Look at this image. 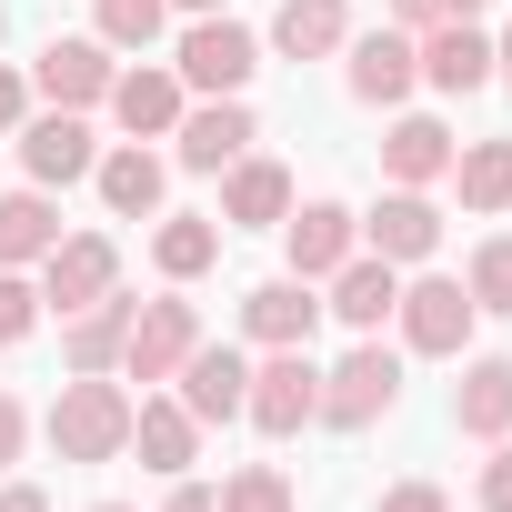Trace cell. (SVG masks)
Here are the masks:
<instances>
[{"instance_id":"6da1fadb","label":"cell","mask_w":512,"mask_h":512,"mask_svg":"<svg viewBox=\"0 0 512 512\" xmlns=\"http://www.w3.org/2000/svg\"><path fill=\"white\" fill-rule=\"evenodd\" d=\"M51 452H61V462H111V452H131V392H121L111 372H71L61 402H51Z\"/></svg>"},{"instance_id":"7a4b0ae2","label":"cell","mask_w":512,"mask_h":512,"mask_svg":"<svg viewBox=\"0 0 512 512\" xmlns=\"http://www.w3.org/2000/svg\"><path fill=\"white\" fill-rule=\"evenodd\" d=\"M241 422H262L272 442H292L302 422H322V362H312V342H292V352H262V362H251Z\"/></svg>"},{"instance_id":"3957f363","label":"cell","mask_w":512,"mask_h":512,"mask_svg":"<svg viewBox=\"0 0 512 512\" xmlns=\"http://www.w3.org/2000/svg\"><path fill=\"white\" fill-rule=\"evenodd\" d=\"M392 402H402V362L382 352V332H362V352H342V362L322 372V422H332V432H372Z\"/></svg>"},{"instance_id":"277c9868","label":"cell","mask_w":512,"mask_h":512,"mask_svg":"<svg viewBox=\"0 0 512 512\" xmlns=\"http://www.w3.org/2000/svg\"><path fill=\"white\" fill-rule=\"evenodd\" d=\"M181 91H201V101H231V91H251V71H262V41H251L231 11H211V21H191L181 31Z\"/></svg>"},{"instance_id":"5b68a950","label":"cell","mask_w":512,"mask_h":512,"mask_svg":"<svg viewBox=\"0 0 512 512\" xmlns=\"http://www.w3.org/2000/svg\"><path fill=\"white\" fill-rule=\"evenodd\" d=\"M101 292H121V241H111V231H61V241L41 251V302H51V312H81V302H101Z\"/></svg>"},{"instance_id":"8992f818","label":"cell","mask_w":512,"mask_h":512,"mask_svg":"<svg viewBox=\"0 0 512 512\" xmlns=\"http://www.w3.org/2000/svg\"><path fill=\"white\" fill-rule=\"evenodd\" d=\"M392 322H402V342L412 352H432V362H452L462 342H472V292L462 282H442V272H422V282H402V302H392Z\"/></svg>"},{"instance_id":"52a82bcc","label":"cell","mask_w":512,"mask_h":512,"mask_svg":"<svg viewBox=\"0 0 512 512\" xmlns=\"http://www.w3.org/2000/svg\"><path fill=\"white\" fill-rule=\"evenodd\" d=\"M111 41L91 31V41H41V61H31V91L51 101V111H101L111 101Z\"/></svg>"},{"instance_id":"ba28073f","label":"cell","mask_w":512,"mask_h":512,"mask_svg":"<svg viewBox=\"0 0 512 512\" xmlns=\"http://www.w3.org/2000/svg\"><path fill=\"white\" fill-rule=\"evenodd\" d=\"M282 251H292L302 282H332L352 251H362V211H342V201H292V211H282Z\"/></svg>"},{"instance_id":"9c48e42d","label":"cell","mask_w":512,"mask_h":512,"mask_svg":"<svg viewBox=\"0 0 512 512\" xmlns=\"http://www.w3.org/2000/svg\"><path fill=\"white\" fill-rule=\"evenodd\" d=\"M362 251H382V262L402 272V262H432L442 251V211H432V191H382L372 211H362Z\"/></svg>"},{"instance_id":"30bf717a","label":"cell","mask_w":512,"mask_h":512,"mask_svg":"<svg viewBox=\"0 0 512 512\" xmlns=\"http://www.w3.org/2000/svg\"><path fill=\"white\" fill-rule=\"evenodd\" d=\"M191 342H201V312H191L181 292H171V302H141V312H131V342H121V372H131V382H171Z\"/></svg>"},{"instance_id":"8fae6325","label":"cell","mask_w":512,"mask_h":512,"mask_svg":"<svg viewBox=\"0 0 512 512\" xmlns=\"http://www.w3.org/2000/svg\"><path fill=\"white\" fill-rule=\"evenodd\" d=\"M171 392H181V412H191V422H241L251 362H241L231 342H191V352H181V372H171Z\"/></svg>"},{"instance_id":"7c38bea8","label":"cell","mask_w":512,"mask_h":512,"mask_svg":"<svg viewBox=\"0 0 512 512\" xmlns=\"http://www.w3.org/2000/svg\"><path fill=\"white\" fill-rule=\"evenodd\" d=\"M352 51V101H372V111H392V101H412V81H422V51H412V31H352L342 41Z\"/></svg>"},{"instance_id":"4fadbf2b","label":"cell","mask_w":512,"mask_h":512,"mask_svg":"<svg viewBox=\"0 0 512 512\" xmlns=\"http://www.w3.org/2000/svg\"><path fill=\"white\" fill-rule=\"evenodd\" d=\"M412 51H422V81H432V91H452V101L492 81V31H482V21H462V11H452V21H432V31H412Z\"/></svg>"},{"instance_id":"5bb4252c","label":"cell","mask_w":512,"mask_h":512,"mask_svg":"<svg viewBox=\"0 0 512 512\" xmlns=\"http://www.w3.org/2000/svg\"><path fill=\"white\" fill-rule=\"evenodd\" d=\"M91 161H101V141H91V121H81V111H41V121H21V171H31L41 191L91 181Z\"/></svg>"},{"instance_id":"9a60e30c","label":"cell","mask_w":512,"mask_h":512,"mask_svg":"<svg viewBox=\"0 0 512 512\" xmlns=\"http://www.w3.org/2000/svg\"><path fill=\"white\" fill-rule=\"evenodd\" d=\"M312 322H322V302H312V282H302V272H272V282H251V292H241V332L262 342V352L312 342Z\"/></svg>"},{"instance_id":"2e32d148","label":"cell","mask_w":512,"mask_h":512,"mask_svg":"<svg viewBox=\"0 0 512 512\" xmlns=\"http://www.w3.org/2000/svg\"><path fill=\"white\" fill-rule=\"evenodd\" d=\"M171 141H181V171H231L251 141H262V121H251V111H241V91H231V101L181 111V121H171Z\"/></svg>"},{"instance_id":"e0dca14e","label":"cell","mask_w":512,"mask_h":512,"mask_svg":"<svg viewBox=\"0 0 512 512\" xmlns=\"http://www.w3.org/2000/svg\"><path fill=\"white\" fill-rule=\"evenodd\" d=\"M131 452H141L161 482H181V472L201 462V422L181 412V392H141V402H131Z\"/></svg>"},{"instance_id":"ac0fdd59","label":"cell","mask_w":512,"mask_h":512,"mask_svg":"<svg viewBox=\"0 0 512 512\" xmlns=\"http://www.w3.org/2000/svg\"><path fill=\"white\" fill-rule=\"evenodd\" d=\"M131 141H161L191 101H181V71H161V61H141V71H111V101H101Z\"/></svg>"},{"instance_id":"d6986e66","label":"cell","mask_w":512,"mask_h":512,"mask_svg":"<svg viewBox=\"0 0 512 512\" xmlns=\"http://www.w3.org/2000/svg\"><path fill=\"white\" fill-rule=\"evenodd\" d=\"M282 211H292V171L262 161V151H241L231 181H221V221L231 231H282Z\"/></svg>"},{"instance_id":"ffe728a7","label":"cell","mask_w":512,"mask_h":512,"mask_svg":"<svg viewBox=\"0 0 512 512\" xmlns=\"http://www.w3.org/2000/svg\"><path fill=\"white\" fill-rule=\"evenodd\" d=\"M452 151H462V141H452V131L432 121V111H402V121L382 131V171H392L402 191H432V181L452 171Z\"/></svg>"},{"instance_id":"44dd1931","label":"cell","mask_w":512,"mask_h":512,"mask_svg":"<svg viewBox=\"0 0 512 512\" xmlns=\"http://www.w3.org/2000/svg\"><path fill=\"white\" fill-rule=\"evenodd\" d=\"M392 302H402V272L382 262V251H352V262L332 272V302H322V312H342L352 332H382V322H392Z\"/></svg>"},{"instance_id":"7402d4cb","label":"cell","mask_w":512,"mask_h":512,"mask_svg":"<svg viewBox=\"0 0 512 512\" xmlns=\"http://www.w3.org/2000/svg\"><path fill=\"white\" fill-rule=\"evenodd\" d=\"M131 312H141V302H121V292L81 302V312H71V332H61V362H71V372H121V342H131Z\"/></svg>"},{"instance_id":"603a6c76","label":"cell","mask_w":512,"mask_h":512,"mask_svg":"<svg viewBox=\"0 0 512 512\" xmlns=\"http://www.w3.org/2000/svg\"><path fill=\"white\" fill-rule=\"evenodd\" d=\"M452 432H472V442H502L512 432V362H462V382H452Z\"/></svg>"},{"instance_id":"cb8c5ba5","label":"cell","mask_w":512,"mask_h":512,"mask_svg":"<svg viewBox=\"0 0 512 512\" xmlns=\"http://www.w3.org/2000/svg\"><path fill=\"white\" fill-rule=\"evenodd\" d=\"M352 41V11H342V0H282V11H272V51L282 61H332Z\"/></svg>"},{"instance_id":"d4e9b609","label":"cell","mask_w":512,"mask_h":512,"mask_svg":"<svg viewBox=\"0 0 512 512\" xmlns=\"http://www.w3.org/2000/svg\"><path fill=\"white\" fill-rule=\"evenodd\" d=\"M61 241V201L31 181V191H0V272H21V262H41V251Z\"/></svg>"},{"instance_id":"484cf974","label":"cell","mask_w":512,"mask_h":512,"mask_svg":"<svg viewBox=\"0 0 512 512\" xmlns=\"http://www.w3.org/2000/svg\"><path fill=\"white\" fill-rule=\"evenodd\" d=\"M91 181H101V201H111L121 221H151V211H161V161H151L141 141L101 151V161H91Z\"/></svg>"},{"instance_id":"4316f807","label":"cell","mask_w":512,"mask_h":512,"mask_svg":"<svg viewBox=\"0 0 512 512\" xmlns=\"http://www.w3.org/2000/svg\"><path fill=\"white\" fill-rule=\"evenodd\" d=\"M151 262H161V282H201V272L221 262V221H201V211H171V221L151 231Z\"/></svg>"},{"instance_id":"83f0119b","label":"cell","mask_w":512,"mask_h":512,"mask_svg":"<svg viewBox=\"0 0 512 512\" xmlns=\"http://www.w3.org/2000/svg\"><path fill=\"white\" fill-rule=\"evenodd\" d=\"M452 181H462V211H512V141L452 151Z\"/></svg>"},{"instance_id":"f1b7e54d","label":"cell","mask_w":512,"mask_h":512,"mask_svg":"<svg viewBox=\"0 0 512 512\" xmlns=\"http://www.w3.org/2000/svg\"><path fill=\"white\" fill-rule=\"evenodd\" d=\"M462 292H472V312H512V231L472 241V272H462Z\"/></svg>"},{"instance_id":"f546056e","label":"cell","mask_w":512,"mask_h":512,"mask_svg":"<svg viewBox=\"0 0 512 512\" xmlns=\"http://www.w3.org/2000/svg\"><path fill=\"white\" fill-rule=\"evenodd\" d=\"M91 11H101V41L111 51H151L161 21H171V0H91Z\"/></svg>"},{"instance_id":"4dcf8cb0","label":"cell","mask_w":512,"mask_h":512,"mask_svg":"<svg viewBox=\"0 0 512 512\" xmlns=\"http://www.w3.org/2000/svg\"><path fill=\"white\" fill-rule=\"evenodd\" d=\"M221 512H292V482H282L272 462H241V472L221 482Z\"/></svg>"},{"instance_id":"1f68e13d","label":"cell","mask_w":512,"mask_h":512,"mask_svg":"<svg viewBox=\"0 0 512 512\" xmlns=\"http://www.w3.org/2000/svg\"><path fill=\"white\" fill-rule=\"evenodd\" d=\"M31 332H41V292H31L21 272H0V352L31 342Z\"/></svg>"},{"instance_id":"d6a6232c","label":"cell","mask_w":512,"mask_h":512,"mask_svg":"<svg viewBox=\"0 0 512 512\" xmlns=\"http://www.w3.org/2000/svg\"><path fill=\"white\" fill-rule=\"evenodd\" d=\"M482 21V0H392V31H432V21Z\"/></svg>"},{"instance_id":"836d02e7","label":"cell","mask_w":512,"mask_h":512,"mask_svg":"<svg viewBox=\"0 0 512 512\" xmlns=\"http://www.w3.org/2000/svg\"><path fill=\"white\" fill-rule=\"evenodd\" d=\"M482 512H512V442L482 462Z\"/></svg>"},{"instance_id":"e575fe53","label":"cell","mask_w":512,"mask_h":512,"mask_svg":"<svg viewBox=\"0 0 512 512\" xmlns=\"http://www.w3.org/2000/svg\"><path fill=\"white\" fill-rule=\"evenodd\" d=\"M21 442H31V412H21L11 392H0V472H11V462H21Z\"/></svg>"},{"instance_id":"d590c367","label":"cell","mask_w":512,"mask_h":512,"mask_svg":"<svg viewBox=\"0 0 512 512\" xmlns=\"http://www.w3.org/2000/svg\"><path fill=\"white\" fill-rule=\"evenodd\" d=\"M21 121H31V81L0 61V131H21Z\"/></svg>"},{"instance_id":"8d00e7d4","label":"cell","mask_w":512,"mask_h":512,"mask_svg":"<svg viewBox=\"0 0 512 512\" xmlns=\"http://www.w3.org/2000/svg\"><path fill=\"white\" fill-rule=\"evenodd\" d=\"M382 512H452V502H442L432 482H392V492H382Z\"/></svg>"},{"instance_id":"74e56055","label":"cell","mask_w":512,"mask_h":512,"mask_svg":"<svg viewBox=\"0 0 512 512\" xmlns=\"http://www.w3.org/2000/svg\"><path fill=\"white\" fill-rule=\"evenodd\" d=\"M161 512H221V492H211V482H191V472H181V482H171V502H161Z\"/></svg>"},{"instance_id":"f35d334b","label":"cell","mask_w":512,"mask_h":512,"mask_svg":"<svg viewBox=\"0 0 512 512\" xmlns=\"http://www.w3.org/2000/svg\"><path fill=\"white\" fill-rule=\"evenodd\" d=\"M0 512H51V492H31V482H0Z\"/></svg>"},{"instance_id":"ab89813d","label":"cell","mask_w":512,"mask_h":512,"mask_svg":"<svg viewBox=\"0 0 512 512\" xmlns=\"http://www.w3.org/2000/svg\"><path fill=\"white\" fill-rule=\"evenodd\" d=\"M492 81H512V21L492 31Z\"/></svg>"},{"instance_id":"60d3db41","label":"cell","mask_w":512,"mask_h":512,"mask_svg":"<svg viewBox=\"0 0 512 512\" xmlns=\"http://www.w3.org/2000/svg\"><path fill=\"white\" fill-rule=\"evenodd\" d=\"M171 11H191V21H211V11H221V0H171Z\"/></svg>"},{"instance_id":"b9f144b4","label":"cell","mask_w":512,"mask_h":512,"mask_svg":"<svg viewBox=\"0 0 512 512\" xmlns=\"http://www.w3.org/2000/svg\"><path fill=\"white\" fill-rule=\"evenodd\" d=\"M91 512H131V502H91Z\"/></svg>"},{"instance_id":"7bdbcfd3","label":"cell","mask_w":512,"mask_h":512,"mask_svg":"<svg viewBox=\"0 0 512 512\" xmlns=\"http://www.w3.org/2000/svg\"><path fill=\"white\" fill-rule=\"evenodd\" d=\"M0 31H11V11H0Z\"/></svg>"}]
</instances>
